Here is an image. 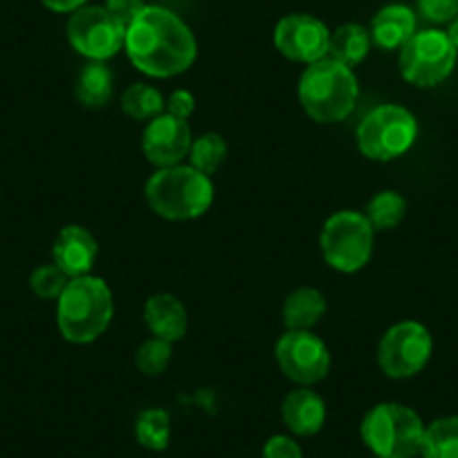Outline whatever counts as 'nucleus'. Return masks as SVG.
Instances as JSON below:
<instances>
[{
  "label": "nucleus",
  "instance_id": "obj_5",
  "mask_svg": "<svg viewBox=\"0 0 458 458\" xmlns=\"http://www.w3.org/2000/svg\"><path fill=\"white\" fill-rule=\"evenodd\" d=\"M360 436L373 456L416 458L420 456L425 422L407 404L380 403L364 413Z\"/></svg>",
  "mask_w": 458,
  "mask_h": 458
},
{
  "label": "nucleus",
  "instance_id": "obj_25",
  "mask_svg": "<svg viewBox=\"0 0 458 458\" xmlns=\"http://www.w3.org/2000/svg\"><path fill=\"white\" fill-rule=\"evenodd\" d=\"M189 165L193 169L202 171L205 175H214L220 166L227 160V142L220 133H202L191 142V151H189Z\"/></svg>",
  "mask_w": 458,
  "mask_h": 458
},
{
  "label": "nucleus",
  "instance_id": "obj_19",
  "mask_svg": "<svg viewBox=\"0 0 458 458\" xmlns=\"http://www.w3.org/2000/svg\"><path fill=\"white\" fill-rule=\"evenodd\" d=\"M114 92V79L104 61H90L83 65L74 83V97L83 108L99 110L110 104Z\"/></svg>",
  "mask_w": 458,
  "mask_h": 458
},
{
  "label": "nucleus",
  "instance_id": "obj_20",
  "mask_svg": "<svg viewBox=\"0 0 458 458\" xmlns=\"http://www.w3.org/2000/svg\"><path fill=\"white\" fill-rule=\"evenodd\" d=\"M373 46L371 30L360 23H344L335 32H330L328 56L339 64L355 68L369 56Z\"/></svg>",
  "mask_w": 458,
  "mask_h": 458
},
{
  "label": "nucleus",
  "instance_id": "obj_32",
  "mask_svg": "<svg viewBox=\"0 0 458 458\" xmlns=\"http://www.w3.org/2000/svg\"><path fill=\"white\" fill-rule=\"evenodd\" d=\"M43 5L52 12H59V14H68V12H77L86 5V0H41Z\"/></svg>",
  "mask_w": 458,
  "mask_h": 458
},
{
  "label": "nucleus",
  "instance_id": "obj_17",
  "mask_svg": "<svg viewBox=\"0 0 458 458\" xmlns=\"http://www.w3.org/2000/svg\"><path fill=\"white\" fill-rule=\"evenodd\" d=\"M416 14L404 5H386L373 16L371 38L380 50H398L416 34Z\"/></svg>",
  "mask_w": 458,
  "mask_h": 458
},
{
  "label": "nucleus",
  "instance_id": "obj_10",
  "mask_svg": "<svg viewBox=\"0 0 458 458\" xmlns=\"http://www.w3.org/2000/svg\"><path fill=\"white\" fill-rule=\"evenodd\" d=\"M279 371L297 386H315L330 373V351L312 330H285L275 344Z\"/></svg>",
  "mask_w": 458,
  "mask_h": 458
},
{
  "label": "nucleus",
  "instance_id": "obj_26",
  "mask_svg": "<svg viewBox=\"0 0 458 458\" xmlns=\"http://www.w3.org/2000/svg\"><path fill=\"white\" fill-rule=\"evenodd\" d=\"M171 355H174V344L160 337H148L135 349L133 362L140 373L147 377H157L169 369Z\"/></svg>",
  "mask_w": 458,
  "mask_h": 458
},
{
  "label": "nucleus",
  "instance_id": "obj_29",
  "mask_svg": "<svg viewBox=\"0 0 458 458\" xmlns=\"http://www.w3.org/2000/svg\"><path fill=\"white\" fill-rule=\"evenodd\" d=\"M418 12L429 23H452L458 16V0H418Z\"/></svg>",
  "mask_w": 458,
  "mask_h": 458
},
{
  "label": "nucleus",
  "instance_id": "obj_28",
  "mask_svg": "<svg viewBox=\"0 0 458 458\" xmlns=\"http://www.w3.org/2000/svg\"><path fill=\"white\" fill-rule=\"evenodd\" d=\"M261 458H303V449L297 436L275 434L263 443Z\"/></svg>",
  "mask_w": 458,
  "mask_h": 458
},
{
  "label": "nucleus",
  "instance_id": "obj_9",
  "mask_svg": "<svg viewBox=\"0 0 458 458\" xmlns=\"http://www.w3.org/2000/svg\"><path fill=\"white\" fill-rule=\"evenodd\" d=\"M434 337L420 321L403 319L386 328L377 344V367L391 380H409L429 364Z\"/></svg>",
  "mask_w": 458,
  "mask_h": 458
},
{
  "label": "nucleus",
  "instance_id": "obj_13",
  "mask_svg": "<svg viewBox=\"0 0 458 458\" xmlns=\"http://www.w3.org/2000/svg\"><path fill=\"white\" fill-rule=\"evenodd\" d=\"M193 135L187 120L162 113L147 122L142 133V153L156 169L182 165L191 151Z\"/></svg>",
  "mask_w": 458,
  "mask_h": 458
},
{
  "label": "nucleus",
  "instance_id": "obj_21",
  "mask_svg": "<svg viewBox=\"0 0 458 458\" xmlns=\"http://www.w3.org/2000/svg\"><path fill=\"white\" fill-rule=\"evenodd\" d=\"M422 458H458V416H443L425 425Z\"/></svg>",
  "mask_w": 458,
  "mask_h": 458
},
{
  "label": "nucleus",
  "instance_id": "obj_1",
  "mask_svg": "<svg viewBox=\"0 0 458 458\" xmlns=\"http://www.w3.org/2000/svg\"><path fill=\"white\" fill-rule=\"evenodd\" d=\"M129 61L153 79L187 72L198 56V41L189 25L166 7L147 5L129 25L124 38Z\"/></svg>",
  "mask_w": 458,
  "mask_h": 458
},
{
  "label": "nucleus",
  "instance_id": "obj_15",
  "mask_svg": "<svg viewBox=\"0 0 458 458\" xmlns=\"http://www.w3.org/2000/svg\"><path fill=\"white\" fill-rule=\"evenodd\" d=\"M326 403L312 386H297L281 403V420L297 438L317 436L326 425Z\"/></svg>",
  "mask_w": 458,
  "mask_h": 458
},
{
  "label": "nucleus",
  "instance_id": "obj_34",
  "mask_svg": "<svg viewBox=\"0 0 458 458\" xmlns=\"http://www.w3.org/2000/svg\"><path fill=\"white\" fill-rule=\"evenodd\" d=\"M373 458H380V456H373Z\"/></svg>",
  "mask_w": 458,
  "mask_h": 458
},
{
  "label": "nucleus",
  "instance_id": "obj_33",
  "mask_svg": "<svg viewBox=\"0 0 458 458\" xmlns=\"http://www.w3.org/2000/svg\"><path fill=\"white\" fill-rule=\"evenodd\" d=\"M445 34H447V38L452 41V46L458 50V16L452 21V23H447V30H445Z\"/></svg>",
  "mask_w": 458,
  "mask_h": 458
},
{
  "label": "nucleus",
  "instance_id": "obj_31",
  "mask_svg": "<svg viewBox=\"0 0 458 458\" xmlns=\"http://www.w3.org/2000/svg\"><path fill=\"white\" fill-rule=\"evenodd\" d=\"M196 110V97L189 90H174L165 104V113L180 117V120H189Z\"/></svg>",
  "mask_w": 458,
  "mask_h": 458
},
{
  "label": "nucleus",
  "instance_id": "obj_7",
  "mask_svg": "<svg viewBox=\"0 0 458 458\" xmlns=\"http://www.w3.org/2000/svg\"><path fill=\"white\" fill-rule=\"evenodd\" d=\"M418 140L416 114L400 104L376 106L364 114L355 131L360 153L373 162L403 157Z\"/></svg>",
  "mask_w": 458,
  "mask_h": 458
},
{
  "label": "nucleus",
  "instance_id": "obj_35",
  "mask_svg": "<svg viewBox=\"0 0 458 458\" xmlns=\"http://www.w3.org/2000/svg\"><path fill=\"white\" fill-rule=\"evenodd\" d=\"M416 458H422V456H416Z\"/></svg>",
  "mask_w": 458,
  "mask_h": 458
},
{
  "label": "nucleus",
  "instance_id": "obj_18",
  "mask_svg": "<svg viewBox=\"0 0 458 458\" xmlns=\"http://www.w3.org/2000/svg\"><path fill=\"white\" fill-rule=\"evenodd\" d=\"M326 310L328 306H326L324 293L310 288V285H303L285 297L281 317H284L285 330H312L324 319Z\"/></svg>",
  "mask_w": 458,
  "mask_h": 458
},
{
  "label": "nucleus",
  "instance_id": "obj_3",
  "mask_svg": "<svg viewBox=\"0 0 458 458\" xmlns=\"http://www.w3.org/2000/svg\"><path fill=\"white\" fill-rule=\"evenodd\" d=\"M303 113L317 124H337L353 113L360 97L353 68L324 56L303 70L297 86Z\"/></svg>",
  "mask_w": 458,
  "mask_h": 458
},
{
  "label": "nucleus",
  "instance_id": "obj_4",
  "mask_svg": "<svg viewBox=\"0 0 458 458\" xmlns=\"http://www.w3.org/2000/svg\"><path fill=\"white\" fill-rule=\"evenodd\" d=\"M144 198L156 216L165 220L200 218L214 205V182L191 165L156 169L144 184Z\"/></svg>",
  "mask_w": 458,
  "mask_h": 458
},
{
  "label": "nucleus",
  "instance_id": "obj_8",
  "mask_svg": "<svg viewBox=\"0 0 458 458\" xmlns=\"http://www.w3.org/2000/svg\"><path fill=\"white\" fill-rule=\"evenodd\" d=\"M458 50L443 30H420L400 47L398 68L407 83L416 88H434L454 72Z\"/></svg>",
  "mask_w": 458,
  "mask_h": 458
},
{
  "label": "nucleus",
  "instance_id": "obj_14",
  "mask_svg": "<svg viewBox=\"0 0 458 458\" xmlns=\"http://www.w3.org/2000/svg\"><path fill=\"white\" fill-rule=\"evenodd\" d=\"M99 257V245L90 229L81 225H65L52 243V263L65 272L68 279L90 275Z\"/></svg>",
  "mask_w": 458,
  "mask_h": 458
},
{
  "label": "nucleus",
  "instance_id": "obj_2",
  "mask_svg": "<svg viewBox=\"0 0 458 458\" xmlns=\"http://www.w3.org/2000/svg\"><path fill=\"white\" fill-rule=\"evenodd\" d=\"M114 315L113 293L95 275L70 279L56 299V326L65 342L86 346L108 330Z\"/></svg>",
  "mask_w": 458,
  "mask_h": 458
},
{
  "label": "nucleus",
  "instance_id": "obj_27",
  "mask_svg": "<svg viewBox=\"0 0 458 458\" xmlns=\"http://www.w3.org/2000/svg\"><path fill=\"white\" fill-rule=\"evenodd\" d=\"M68 276L55 263H46V266H38L37 270L30 275V288L37 294L38 299H46V301H56L61 297V293L68 285Z\"/></svg>",
  "mask_w": 458,
  "mask_h": 458
},
{
  "label": "nucleus",
  "instance_id": "obj_24",
  "mask_svg": "<svg viewBox=\"0 0 458 458\" xmlns=\"http://www.w3.org/2000/svg\"><path fill=\"white\" fill-rule=\"evenodd\" d=\"M364 216L373 225V229H382V232L395 229L407 216V200H404L403 193L394 191V189H385V191H377L369 200Z\"/></svg>",
  "mask_w": 458,
  "mask_h": 458
},
{
  "label": "nucleus",
  "instance_id": "obj_30",
  "mask_svg": "<svg viewBox=\"0 0 458 458\" xmlns=\"http://www.w3.org/2000/svg\"><path fill=\"white\" fill-rule=\"evenodd\" d=\"M144 7V0H106V10L124 30H129V25L142 14Z\"/></svg>",
  "mask_w": 458,
  "mask_h": 458
},
{
  "label": "nucleus",
  "instance_id": "obj_23",
  "mask_svg": "<svg viewBox=\"0 0 458 458\" xmlns=\"http://www.w3.org/2000/svg\"><path fill=\"white\" fill-rule=\"evenodd\" d=\"M166 99L151 83H131L122 92V110L126 117L135 122H151L153 117L165 113Z\"/></svg>",
  "mask_w": 458,
  "mask_h": 458
},
{
  "label": "nucleus",
  "instance_id": "obj_12",
  "mask_svg": "<svg viewBox=\"0 0 458 458\" xmlns=\"http://www.w3.org/2000/svg\"><path fill=\"white\" fill-rule=\"evenodd\" d=\"M330 30L310 14H290L275 28V47L294 64H315L328 56Z\"/></svg>",
  "mask_w": 458,
  "mask_h": 458
},
{
  "label": "nucleus",
  "instance_id": "obj_22",
  "mask_svg": "<svg viewBox=\"0 0 458 458\" xmlns=\"http://www.w3.org/2000/svg\"><path fill=\"white\" fill-rule=\"evenodd\" d=\"M135 440L148 452H165L171 443V416L160 407L144 409L138 413L133 427Z\"/></svg>",
  "mask_w": 458,
  "mask_h": 458
},
{
  "label": "nucleus",
  "instance_id": "obj_6",
  "mask_svg": "<svg viewBox=\"0 0 458 458\" xmlns=\"http://www.w3.org/2000/svg\"><path fill=\"white\" fill-rule=\"evenodd\" d=\"M373 248H376V229L369 223L364 211H335L321 225L319 250L330 270L355 275L369 266Z\"/></svg>",
  "mask_w": 458,
  "mask_h": 458
},
{
  "label": "nucleus",
  "instance_id": "obj_11",
  "mask_svg": "<svg viewBox=\"0 0 458 458\" xmlns=\"http://www.w3.org/2000/svg\"><path fill=\"white\" fill-rule=\"evenodd\" d=\"M126 30L106 7H86L72 12L68 21V41L88 61H108L124 47Z\"/></svg>",
  "mask_w": 458,
  "mask_h": 458
},
{
  "label": "nucleus",
  "instance_id": "obj_16",
  "mask_svg": "<svg viewBox=\"0 0 458 458\" xmlns=\"http://www.w3.org/2000/svg\"><path fill=\"white\" fill-rule=\"evenodd\" d=\"M144 324L151 337L175 344L187 335L189 312L175 294L157 293L151 294L144 303Z\"/></svg>",
  "mask_w": 458,
  "mask_h": 458
}]
</instances>
